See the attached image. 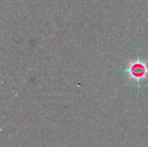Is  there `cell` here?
Masks as SVG:
<instances>
[{"label":"cell","mask_w":148,"mask_h":147,"mask_svg":"<svg viewBox=\"0 0 148 147\" xmlns=\"http://www.w3.org/2000/svg\"><path fill=\"white\" fill-rule=\"evenodd\" d=\"M125 71L131 80L140 84L148 78V63L141 59H136L128 63Z\"/></svg>","instance_id":"1"}]
</instances>
